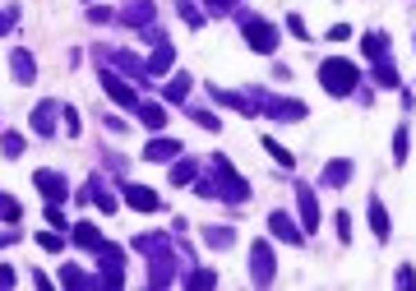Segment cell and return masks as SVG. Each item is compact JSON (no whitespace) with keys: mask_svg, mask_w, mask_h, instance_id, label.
Listing matches in <instances>:
<instances>
[{"mask_svg":"<svg viewBox=\"0 0 416 291\" xmlns=\"http://www.w3.org/2000/svg\"><path fill=\"white\" fill-rule=\"evenodd\" d=\"M75 245H83V250H97V245H102V231L92 227V222H75Z\"/></svg>","mask_w":416,"mask_h":291,"instance_id":"obj_17","label":"cell"},{"mask_svg":"<svg viewBox=\"0 0 416 291\" xmlns=\"http://www.w3.org/2000/svg\"><path fill=\"white\" fill-rule=\"evenodd\" d=\"M88 190H92V203H97L102 213H116V199H111L107 190H102V181H97V176H92V181H88Z\"/></svg>","mask_w":416,"mask_h":291,"instance_id":"obj_24","label":"cell"},{"mask_svg":"<svg viewBox=\"0 0 416 291\" xmlns=\"http://www.w3.org/2000/svg\"><path fill=\"white\" fill-rule=\"evenodd\" d=\"M61 282L65 287H97L102 277H88V273H79V268H61Z\"/></svg>","mask_w":416,"mask_h":291,"instance_id":"obj_25","label":"cell"},{"mask_svg":"<svg viewBox=\"0 0 416 291\" xmlns=\"http://www.w3.org/2000/svg\"><path fill=\"white\" fill-rule=\"evenodd\" d=\"M190 116H195V121H199L204 130H213V134H217V130H222V121H217L213 111H204V107H199V111H190Z\"/></svg>","mask_w":416,"mask_h":291,"instance_id":"obj_31","label":"cell"},{"mask_svg":"<svg viewBox=\"0 0 416 291\" xmlns=\"http://www.w3.org/2000/svg\"><path fill=\"white\" fill-rule=\"evenodd\" d=\"M32 185H37V190H42L51 203H65V199H70V181H65L61 171H46V167H42L37 176H32Z\"/></svg>","mask_w":416,"mask_h":291,"instance_id":"obj_4","label":"cell"},{"mask_svg":"<svg viewBox=\"0 0 416 291\" xmlns=\"http://www.w3.org/2000/svg\"><path fill=\"white\" fill-rule=\"evenodd\" d=\"M268 231H273L282 245H301V241H306V231L296 227V222L282 213V208H273V213H268Z\"/></svg>","mask_w":416,"mask_h":291,"instance_id":"obj_5","label":"cell"},{"mask_svg":"<svg viewBox=\"0 0 416 291\" xmlns=\"http://www.w3.org/2000/svg\"><path fill=\"white\" fill-rule=\"evenodd\" d=\"M195 185H199L195 194H204V199H231V203H246L250 199V185L236 176V167H231L222 153L213 157V176H199Z\"/></svg>","mask_w":416,"mask_h":291,"instance_id":"obj_1","label":"cell"},{"mask_svg":"<svg viewBox=\"0 0 416 291\" xmlns=\"http://www.w3.org/2000/svg\"><path fill=\"white\" fill-rule=\"evenodd\" d=\"M14 19H19V10H0V32L14 28Z\"/></svg>","mask_w":416,"mask_h":291,"instance_id":"obj_36","label":"cell"},{"mask_svg":"<svg viewBox=\"0 0 416 291\" xmlns=\"http://www.w3.org/2000/svg\"><path fill=\"white\" fill-rule=\"evenodd\" d=\"M171 61H176V51H171V42H157L153 61H148V74H162V70H167Z\"/></svg>","mask_w":416,"mask_h":291,"instance_id":"obj_21","label":"cell"},{"mask_svg":"<svg viewBox=\"0 0 416 291\" xmlns=\"http://www.w3.org/2000/svg\"><path fill=\"white\" fill-rule=\"evenodd\" d=\"M241 28H246V42L259 51V56H268L277 46V28L273 23H264V19H255V14H241Z\"/></svg>","mask_w":416,"mask_h":291,"instance_id":"obj_3","label":"cell"},{"mask_svg":"<svg viewBox=\"0 0 416 291\" xmlns=\"http://www.w3.org/2000/svg\"><path fill=\"white\" fill-rule=\"evenodd\" d=\"M176 5H181V19L190 23V28H199V23H204V14L195 10V0H176Z\"/></svg>","mask_w":416,"mask_h":291,"instance_id":"obj_27","label":"cell"},{"mask_svg":"<svg viewBox=\"0 0 416 291\" xmlns=\"http://www.w3.org/2000/svg\"><path fill=\"white\" fill-rule=\"evenodd\" d=\"M0 143H5V157H19V153H23V134H14V130H5V139H0Z\"/></svg>","mask_w":416,"mask_h":291,"instance_id":"obj_28","label":"cell"},{"mask_svg":"<svg viewBox=\"0 0 416 291\" xmlns=\"http://www.w3.org/2000/svg\"><path fill=\"white\" fill-rule=\"evenodd\" d=\"M366 56H370V61H384V56H388V37L379 28L366 32Z\"/></svg>","mask_w":416,"mask_h":291,"instance_id":"obj_20","label":"cell"},{"mask_svg":"<svg viewBox=\"0 0 416 291\" xmlns=\"http://www.w3.org/2000/svg\"><path fill=\"white\" fill-rule=\"evenodd\" d=\"M185 92H190V79H176V83H167V102H185Z\"/></svg>","mask_w":416,"mask_h":291,"instance_id":"obj_30","label":"cell"},{"mask_svg":"<svg viewBox=\"0 0 416 291\" xmlns=\"http://www.w3.org/2000/svg\"><path fill=\"white\" fill-rule=\"evenodd\" d=\"M213 282H217L213 268H199V273H190V287H213Z\"/></svg>","mask_w":416,"mask_h":291,"instance_id":"obj_33","label":"cell"},{"mask_svg":"<svg viewBox=\"0 0 416 291\" xmlns=\"http://www.w3.org/2000/svg\"><path fill=\"white\" fill-rule=\"evenodd\" d=\"M46 222H51V227H70L65 213H61V203H51V208H46Z\"/></svg>","mask_w":416,"mask_h":291,"instance_id":"obj_34","label":"cell"},{"mask_svg":"<svg viewBox=\"0 0 416 291\" xmlns=\"http://www.w3.org/2000/svg\"><path fill=\"white\" fill-rule=\"evenodd\" d=\"M250 263H255V282H273V250H268V241H255L250 245Z\"/></svg>","mask_w":416,"mask_h":291,"instance_id":"obj_7","label":"cell"},{"mask_svg":"<svg viewBox=\"0 0 416 291\" xmlns=\"http://www.w3.org/2000/svg\"><path fill=\"white\" fill-rule=\"evenodd\" d=\"M204 245H213V250H231V245H236V231H231L227 222H217V227H204Z\"/></svg>","mask_w":416,"mask_h":291,"instance_id":"obj_13","label":"cell"},{"mask_svg":"<svg viewBox=\"0 0 416 291\" xmlns=\"http://www.w3.org/2000/svg\"><path fill=\"white\" fill-rule=\"evenodd\" d=\"M338 236H342V241H352V217H347V213H338Z\"/></svg>","mask_w":416,"mask_h":291,"instance_id":"obj_37","label":"cell"},{"mask_svg":"<svg viewBox=\"0 0 416 291\" xmlns=\"http://www.w3.org/2000/svg\"><path fill=\"white\" fill-rule=\"evenodd\" d=\"M264 148H268V157H273V162H277V167H282V171H292V167H296V157L287 153V148H282L277 139H264Z\"/></svg>","mask_w":416,"mask_h":291,"instance_id":"obj_23","label":"cell"},{"mask_svg":"<svg viewBox=\"0 0 416 291\" xmlns=\"http://www.w3.org/2000/svg\"><path fill=\"white\" fill-rule=\"evenodd\" d=\"M370 227H375V241H388V213L379 199H370Z\"/></svg>","mask_w":416,"mask_h":291,"instance_id":"obj_18","label":"cell"},{"mask_svg":"<svg viewBox=\"0 0 416 291\" xmlns=\"http://www.w3.org/2000/svg\"><path fill=\"white\" fill-rule=\"evenodd\" d=\"M56 102H37V111H32V130H37V134H51V130H56Z\"/></svg>","mask_w":416,"mask_h":291,"instance_id":"obj_14","label":"cell"},{"mask_svg":"<svg viewBox=\"0 0 416 291\" xmlns=\"http://www.w3.org/2000/svg\"><path fill=\"white\" fill-rule=\"evenodd\" d=\"M287 28H292L296 37H301V42H310V32H306V23H301V19H296V14H287Z\"/></svg>","mask_w":416,"mask_h":291,"instance_id":"obj_35","label":"cell"},{"mask_svg":"<svg viewBox=\"0 0 416 291\" xmlns=\"http://www.w3.org/2000/svg\"><path fill=\"white\" fill-rule=\"evenodd\" d=\"M61 116H65V130H70V134H79V116H75V107H65Z\"/></svg>","mask_w":416,"mask_h":291,"instance_id":"obj_38","label":"cell"},{"mask_svg":"<svg viewBox=\"0 0 416 291\" xmlns=\"http://www.w3.org/2000/svg\"><path fill=\"white\" fill-rule=\"evenodd\" d=\"M0 287H14V268H0Z\"/></svg>","mask_w":416,"mask_h":291,"instance_id":"obj_39","label":"cell"},{"mask_svg":"<svg viewBox=\"0 0 416 291\" xmlns=\"http://www.w3.org/2000/svg\"><path fill=\"white\" fill-rule=\"evenodd\" d=\"M125 203L139 208V213H157V208H162V199H157L148 185H125Z\"/></svg>","mask_w":416,"mask_h":291,"instance_id":"obj_9","label":"cell"},{"mask_svg":"<svg viewBox=\"0 0 416 291\" xmlns=\"http://www.w3.org/2000/svg\"><path fill=\"white\" fill-rule=\"evenodd\" d=\"M37 245H42V250H51V254H56V250H65V241H61V236H56V231H42V236H37Z\"/></svg>","mask_w":416,"mask_h":291,"instance_id":"obj_32","label":"cell"},{"mask_svg":"<svg viewBox=\"0 0 416 291\" xmlns=\"http://www.w3.org/2000/svg\"><path fill=\"white\" fill-rule=\"evenodd\" d=\"M393 162H407V125H398V130H393Z\"/></svg>","mask_w":416,"mask_h":291,"instance_id":"obj_26","label":"cell"},{"mask_svg":"<svg viewBox=\"0 0 416 291\" xmlns=\"http://www.w3.org/2000/svg\"><path fill=\"white\" fill-rule=\"evenodd\" d=\"M375 83H379V88H398L402 79H398V61H375Z\"/></svg>","mask_w":416,"mask_h":291,"instance_id":"obj_16","label":"cell"},{"mask_svg":"<svg viewBox=\"0 0 416 291\" xmlns=\"http://www.w3.org/2000/svg\"><path fill=\"white\" fill-rule=\"evenodd\" d=\"M0 217H5V222H19V217H23V208H19L10 194H0Z\"/></svg>","mask_w":416,"mask_h":291,"instance_id":"obj_29","label":"cell"},{"mask_svg":"<svg viewBox=\"0 0 416 291\" xmlns=\"http://www.w3.org/2000/svg\"><path fill=\"white\" fill-rule=\"evenodd\" d=\"M319 83L333 92V97H347V92H356V83H361V70H356V61L333 56V61H319Z\"/></svg>","mask_w":416,"mask_h":291,"instance_id":"obj_2","label":"cell"},{"mask_svg":"<svg viewBox=\"0 0 416 291\" xmlns=\"http://www.w3.org/2000/svg\"><path fill=\"white\" fill-rule=\"evenodd\" d=\"M125 23H148V19H153V5H148V0H130V10H125Z\"/></svg>","mask_w":416,"mask_h":291,"instance_id":"obj_22","label":"cell"},{"mask_svg":"<svg viewBox=\"0 0 416 291\" xmlns=\"http://www.w3.org/2000/svg\"><path fill=\"white\" fill-rule=\"evenodd\" d=\"M185 148H181V139H148L143 143V157L148 162H171V157H181Z\"/></svg>","mask_w":416,"mask_h":291,"instance_id":"obj_10","label":"cell"},{"mask_svg":"<svg viewBox=\"0 0 416 291\" xmlns=\"http://www.w3.org/2000/svg\"><path fill=\"white\" fill-rule=\"evenodd\" d=\"M139 121L148 125V130H167V107H162V102H139Z\"/></svg>","mask_w":416,"mask_h":291,"instance_id":"obj_12","label":"cell"},{"mask_svg":"<svg viewBox=\"0 0 416 291\" xmlns=\"http://www.w3.org/2000/svg\"><path fill=\"white\" fill-rule=\"evenodd\" d=\"M10 65H14L19 83H37V61H32L28 51H14V56H10Z\"/></svg>","mask_w":416,"mask_h":291,"instance_id":"obj_15","label":"cell"},{"mask_svg":"<svg viewBox=\"0 0 416 291\" xmlns=\"http://www.w3.org/2000/svg\"><path fill=\"white\" fill-rule=\"evenodd\" d=\"M195 181H199V167H195L190 157H181V162L171 167V185H195Z\"/></svg>","mask_w":416,"mask_h":291,"instance_id":"obj_19","label":"cell"},{"mask_svg":"<svg viewBox=\"0 0 416 291\" xmlns=\"http://www.w3.org/2000/svg\"><path fill=\"white\" fill-rule=\"evenodd\" d=\"M296 199H301V217H306V236H315L319 231V199H315V190L310 185H296Z\"/></svg>","mask_w":416,"mask_h":291,"instance_id":"obj_6","label":"cell"},{"mask_svg":"<svg viewBox=\"0 0 416 291\" xmlns=\"http://www.w3.org/2000/svg\"><path fill=\"white\" fill-rule=\"evenodd\" d=\"M102 88H107V97H116L121 107H130V111L139 107V92L130 88V83H125L121 74H111V70H107V74H102Z\"/></svg>","mask_w":416,"mask_h":291,"instance_id":"obj_8","label":"cell"},{"mask_svg":"<svg viewBox=\"0 0 416 291\" xmlns=\"http://www.w3.org/2000/svg\"><path fill=\"white\" fill-rule=\"evenodd\" d=\"M319 181L328 185V190H338V185H347V181H352V162H347V157H338V162H328Z\"/></svg>","mask_w":416,"mask_h":291,"instance_id":"obj_11","label":"cell"}]
</instances>
